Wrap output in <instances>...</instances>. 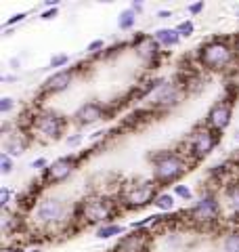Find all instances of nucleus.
Returning a JSON list of instances; mask_svg holds the SVG:
<instances>
[{
	"instance_id": "1",
	"label": "nucleus",
	"mask_w": 239,
	"mask_h": 252,
	"mask_svg": "<svg viewBox=\"0 0 239 252\" xmlns=\"http://www.w3.org/2000/svg\"><path fill=\"white\" fill-rule=\"evenodd\" d=\"M120 206L118 198H111L107 193H94L84 198L82 202L76 204L74 212H71V220L76 223H84V225H105V223H114V219L118 215Z\"/></svg>"
},
{
	"instance_id": "2",
	"label": "nucleus",
	"mask_w": 239,
	"mask_h": 252,
	"mask_svg": "<svg viewBox=\"0 0 239 252\" xmlns=\"http://www.w3.org/2000/svg\"><path fill=\"white\" fill-rule=\"evenodd\" d=\"M235 61L239 59L233 40H225V38H212L197 51V63L206 72H227L235 65Z\"/></svg>"
},
{
	"instance_id": "3",
	"label": "nucleus",
	"mask_w": 239,
	"mask_h": 252,
	"mask_svg": "<svg viewBox=\"0 0 239 252\" xmlns=\"http://www.w3.org/2000/svg\"><path fill=\"white\" fill-rule=\"evenodd\" d=\"M191 160L187 154L180 152H157L151 156V181L162 187V185H170L189 172L191 168Z\"/></svg>"
},
{
	"instance_id": "4",
	"label": "nucleus",
	"mask_w": 239,
	"mask_h": 252,
	"mask_svg": "<svg viewBox=\"0 0 239 252\" xmlns=\"http://www.w3.org/2000/svg\"><path fill=\"white\" fill-rule=\"evenodd\" d=\"M67 220H71L69 206L59 195L38 200L34 210H31V223L40 227V229H53L57 225H65Z\"/></svg>"
},
{
	"instance_id": "5",
	"label": "nucleus",
	"mask_w": 239,
	"mask_h": 252,
	"mask_svg": "<svg viewBox=\"0 0 239 252\" xmlns=\"http://www.w3.org/2000/svg\"><path fill=\"white\" fill-rule=\"evenodd\" d=\"M159 195V185L155 181H132L122 187V191L118 195V202L124 210H139L145 208L149 204H153Z\"/></svg>"
},
{
	"instance_id": "6",
	"label": "nucleus",
	"mask_w": 239,
	"mask_h": 252,
	"mask_svg": "<svg viewBox=\"0 0 239 252\" xmlns=\"http://www.w3.org/2000/svg\"><path fill=\"white\" fill-rule=\"evenodd\" d=\"M185 215L189 217V223L191 225H197V227H210V225H216L222 220V204L220 198L216 195V191H202V195L195 200V204L191 206Z\"/></svg>"
},
{
	"instance_id": "7",
	"label": "nucleus",
	"mask_w": 239,
	"mask_h": 252,
	"mask_svg": "<svg viewBox=\"0 0 239 252\" xmlns=\"http://www.w3.org/2000/svg\"><path fill=\"white\" fill-rule=\"evenodd\" d=\"M67 118L55 109H42L30 120V132L42 141H59L65 132Z\"/></svg>"
},
{
	"instance_id": "8",
	"label": "nucleus",
	"mask_w": 239,
	"mask_h": 252,
	"mask_svg": "<svg viewBox=\"0 0 239 252\" xmlns=\"http://www.w3.org/2000/svg\"><path fill=\"white\" fill-rule=\"evenodd\" d=\"M187 93V86L180 80H164L147 97V107L151 112H168L177 107Z\"/></svg>"
},
{
	"instance_id": "9",
	"label": "nucleus",
	"mask_w": 239,
	"mask_h": 252,
	"mask_svg": "<svg viewBox=\"0 0 239 252\" xmlns=\"http://www.w3.org/2000/svg\"><path fill=\"white\" fill-rule=\"evenodd\" d=\"M220 141V132H214L208 126H199L187 139V158L191 160V164L202 162L204 158H208L214 147L218 145Z\"/></svg>"
},
{
	"instance_id": "10",
	"label": "nucleus",
	"mask_w": 239,
	"mask_h": 252,
	"mask_svg": "<svg viewBox=\"0 0 239 252\" xmlns=\"http://www.w3.org/2000/svg\"><path fill=\"white\" fill-rule=\"evenodd\" d=\"M80 160H82V156H61L57 160H53L49 164V168L42 172V179H40V183L42 187H49V185H57V183H63V181H67L71 175L76 172Z\"/></svg>"
},
{
	"instance_id": "11",
	"label": "nucleus",
	"mask_w": 239,
	"mask_h": 252,
	"mask_svg": "<svg viewBox=\"0 0 239 252\" xmlns=\"http://www.w3.org/2000/svg\"><path fill=\"white\" fill-rule=\"evenodd\" d=\"M231 120H233V101L220 99L210 107L204 126H208V128H212L214 132H222L231 126Z\"/></svg>"
},
{
	"instance_id": "12",
	"label": "nucleus",
	"mask_w": 239,
	"mask_h": 252,
	"mask_svg": "<svg viewBox=\"0 0 239 252\" xmlns=\"http://www.w3.org/2000/svg\"><path fill=\"white\" fill-rule=\"evenodd\" d=\"M151 233L149 229H132L130 233L122 235L111 252H149Z\"/></svg>"
},
{
	"instance_id": "13",
	"label": "nucleus",
	"mask_w": 239,
	"mask_h": 252,
	"mask_svg": "<svg viewBox=\"0 0 239 252\" xmlns=\"http://www.w3.org/2000/svg\"><path fill=\"white\" fill-rule=\"evenodd\" d=\"M132 46H134V51H137L139 57L145 61L147 67H155L159 63V57H162V46L155 42L153 36H147V34L134 36Z\"/></svg>"
},
{
	"instance_id": "14",
	"label": "nucleus",
	"mask_w": 239,
	"mask_h": 252,
	"mask_svg": "<svg viewBox=\"0 0 239 252\" xmlns=\"http://www.w3.org/2000/svg\"><path fill=\"white\" fill-rule=\"evenodd\" d=\"M107 118V107L103 103H97V101H89V103L80 105L74 116H71V122L80 128H84V126H92L94 122L99 120H105Z\"/></svg>"
},
{
	"instance_id": "15",
	"label": "nucleus",
	"mask_w": 239,
	"mask_h": 252,
	"mask_svg": "<svg viewBox=\"0 0 239 252\" xmlns=\"http://www.w3.org/2000/svg\"><path fill=\"white\" fill-rule=\"evenodd\" d=\"M76 78V69H59V72H55L53 76H49L42 84V93L46 94H57V93H63L67 91L71 82H74Z\"/></svg>"
},
{
	"instance_id": "16",
	"label": "nucleus",
	"mask_w": 239,
	"mask_h": 252,
	"mask_svg": "<svg viewBox=\"0 0 239 252\" xmlns=\"http://www.w3.org/2000/svg\"><path fill=\"white\" fill-rule=\"evenodd\" d=\"M28 145H30V137L26 135V132H17V130H13L11 135H6L4 141H2L4 154H9L11 158L21 156L28 149Z\"/></svg>"
},
{
	"instance_id": "17",
	"label": "nucleus",
	"mask_w": 239,
	"mask_h": 252,
	"mask_svg": "<svg viewBox=\"0 0 239 252\" xmlns=\"http://www.w3.org/2000/svg\"><path fill=\"white\" fill-rule=\"evenodd\" d=\"M222 202L231 210V215L239 219V177L222 185Z\"/></svg>"
},
{
	"instance_id": "18",
	"label": "nucleus",
	"mask_w": 239,
	"mask_h": 252,
	"mask_svg": "<svg viewBox=\"0 0 239 252\" xmlns=\"http://www.w3.org/2000/svg\"><path fill=\"white\" fill-rule=\"evenodd\" d=\"M153 38L162 49H170V46H177L180 42V34L177 28H159L153 32Z\"/></svg>"
},
{
	"instance_id": "19",
	"label": "nucleus",
	"mask_w": 239,
	"mask_h": 252,
	"mask_svg": "<svg viewBox=\"0 0 239 252\" xmlns=\"http://www.w3.org/2000/svg\"><path fill=\"white\" fill-rule=\"evenodd\" d=\"M218 252H239V229L222 233V238L218 240Z\"/></svg>"
},
{
	"instance_id": "20",
	"label": "nucleus",
	"mask_w": 239,
	"mask_h": 252,
	"mask_svg": "<svg viewBox=\"0 0 239 252\" xmlns=\"http://www.w3.org/2000/svg\"><path fill=\"white\" fill-rule=\"evenodd\" d=\"M126 231V227L124 225H120V223H105V225H101L97 227V238L99 240H111V238H116V235H124Z\"/></svg>"
},
{
	"instance_id": "21",
	"label": "nucleus",
	"mask_w": 239,
	"mask_h": 252,
	"mask_svg": "<svg viewBox=\"0 0 239 252\" xmlns=\"http://www.w3.org/2000/svg\"><path fill=\"white\" fill-rule=\"evenodd\" d=\"M134 26H137V13H134L130 6H128V9H124V11H120V15H118V28L122 32H128Z\"/></svg>"
},
{
	"instance_id": "22",
	"label": "nucleus",
	"mask_w": 239,
	"mask_h": 252,
	"mask_svg": "<svg viewBox=\"0 0 239 252\" xmlns=\"http://www.w3.org/2000/svg\"><path fill=\"white\" fill-rule=\"evenodd\" d=\"M174 202H177L174 193H170V191H159V195H157L155 202H153V206L159 212H170V210H174Z\"/></svg>"
},
{
	"instance_id": "23",
	"label": "nucleus",
	"mask_w": 239,
	"mask_h": 252,
	"mask_svg": "<svg viewBox=\"0 0 239 252\" xmlns=\"http://www.w3.org/2000/svg\"><path fill=\"white\" fill-rule=\"evenodd\" d=\"M172 193H174V198H180L182 202H191V200H193V189H191L189 185H174Z\"/></svg>"
},
{
	"instance_id": "24",
	"label": "nucleus",
	"mask_w": 239,
	"mask_h": 252,
	"mask_svg": "<svg viewBox=\"0 0 239 252\" xmlns=\"http://www.w3.org/2000/svg\"><path fill=\"white\" fill-rule=\"evenodd\" d=\"M177 32L180 34V38H191L195 34V23L191 21V19H185V21H180L179 26H177Z\"/></svg>"
},
{
	"instance_id": "25",
	"label": "nucleus",
	"mask_w": 239,
	"mask_h": 252,
	"mask_svg": "<svg viewBox=\"0 0 239 252\" xmlns=\"http://www.w3.org/2000/svg\"><path fill=\"white\" fill-rule=\"evenodd\" d=\"M13 168H15V158H11L9 154L2 152V156H0V170H2V175L9 177L13 172Z\"/></svg>"
},
{
	"instance_id": "26",
	"label": "nucleus",
	"mask_w": 239,
	"mask_h": 252,
	"mask_svg": "<svg viewBox=\"0 0 239 252\" xmlns=\"http://www.w3.org/2000/svg\"><path fill=\"white\" fill-rule=\"evenodd\" d=\"M67 63H69V55H65V53H57V55H53L51 57V67L57 69V72L61 67H65Z\"/></svg>"
},
{
	"instance_id": "27",
	"label": "nucleus",
	"mask_w": 239,
	"mask_h": 252,
	"mask_svg": "<svg viewBox=\"0 0 239 252\" xmlns=\"http://www.w3.org/2000/svg\"><path fill=\"white\" fill-rule=\"evenodd\" d=\"M28 15H30L28 11H21V13H15V15H11V17L4 21V28H6V30H11L13 26H17V23L26 21V19H28Z\"/></svg>"
},
{
	"instance_id": "28",
	"label": "nucleus",
	"mask_w": 239,
	"mask_h": 252,
	"mask_svg": "<svg viewBox=\"0 0 239 252\" xmlns=\"http://www.w3.org/2000/svg\"><path fill=\"white\" fill-rule=\"evenodd\" d=\"M11 198H13V191H11L9 187H2V189H0V206L6 208V206L11 204Z\"/></svg>"
},
{
	"instance_id": "29",
	"label": "nucleus",
	"mask_w": 239,
	"mask_h": 252,
	"mask_svg": "<svg viewBox=\"0 0 239 252\" xmlns=\"http://www.w3.org/2000/svg\"><path fill=\"white\" fill-rule=\"evenodd\" d=\"M13 109H15V101L11 97H2V99H0V112H2V114H11Z\"/></svg>"
},
{
	"instance_id": "30",
	"label": "nucleus",
	"mask_w": 239,
	"mask_h": 252,
	"mask_svg": "<svg viewBox=\"0 0 239 252\" xmlns=\"http://www.w3.org/2000/svg\"><path fill=\"white\" fill-rule=\"evenodd\" d=\"M82 141H84V135H80V132H76V135H69V137H65V143H67V147H78V145H82Z\"/></svg>"
},
{
	"instance_id": "31",
	"label": "nucleus",
	"mask_w": 239,
	"mask_h": 252,
	"mask_svg": "<svg viewBox=\"0 0 239 252\" xmlns=\"http://www.w3.org/2000/svg\"><path fill=\"white\" fill-rule=\"evenodd\" d=\"M103 49H105V42H103V40H92L89 46H86V53L94 55V53H99V51H103Z\"/></svg>"
},
{
	"instance_id": "32",
	"label": "nucleus",
	"mask_w": 239,
	"mask_h": 252,
	"mask_svg": "<svg viewBox=\"0 0 239 252\" xmlns=\"http://www.w3.org/2000/svg\"><path fill=\"white\" fill-rule=\"evenodd\" d=\"M49 160H46V158H36V160L34 162H31V168H36V170H46V168H49Z\"/></svg>"
},
{
	"instance_id": "33",
	"label": "nucleus",
	"mask_w": 239,
	"mask_h": 252,
	"mask_svg": "<svg viewBox=\"0 0 239 252\" xmlns=\"http://www.w3.org/2000/svg\"><path fill=\"white\" fill-rule=\"evenodd\" d=\"M204 9H206V2H204V0H199V2L189 4V6H187V13H189V15H199Z\"/></svg>"
},
{
	"instance_id": "34",
	"label": "nucleus",
	"mask_w": 239,
	"mask_h": 252,
	"mask_svg": "<svg viewBox=\"0 0 239 252\" xmlns=\"http://www.w3.org/2000/svg\"><path fill=\"white\" fill-rule=\"evenodd\" d=\"M59 15V9H46L42 15H40V19L42 21H51V19H55Z\"/></svg>"
},
{
	"instance_id": "35",
	"label": "nucleus",
	"mask_w": 239,
	"mask_h": 252,
	"mask_svg": "<svg viewBox=\"0 0 239 252\" xmlns=\"http://www.w3.org/2000/svg\"><path fill=\"white\" fill-rule=\"evenodd\" d=\"M2 252H26V250H23L19 244H9V246L2 248Z\"/></svg>"
},
{
	"instance_id": "36",
	"label": "nucleus",
	"mask_w": 239,
	"mask_h": 252,
	"mask_svg": "<svg viewBox=\"0 0 239 252\" xmlns=\"http://www.w3.org/2000/svg\"><path fill=\"white\" fill-rule=\"evenodd\" d=\"M107 137V130H97V132H92V135L89 137L90 141H92V143H94V141H99V139H105Z\"/></svg>"
},
{
	"instance_id": "37",
	"label": "nucleus",
	"mask_w": 239,
	"mask_h": 252,
	"mask_svg": "<svg viewBox=\"0 0 239 252\" xmlns=\"http://www.w3.org/2000/svg\"><path fill=\"white\" fill-rule=\"evenodd\" d=\"M170 17H172V11H166V9L157 11V19H170Z\"/></svg>"
},
{
	"instance_id": "38",
	"label": "nucleus",
	"mask_w": 239,
	"mask_h": 252,
	"mask_svg": "<svg viewBox=\"0 0 239 252\" xmlns=\"http://www.w3.org/2000/svg\"><path fill=\"white\" fill-rule=\"evenodd\" d=\"M130 9H132L134 13H141V11H143V2H132Z\"/></svg>"
},
{
	"instance_id": "39",
	"label": "nucleus",
	"mask_w": 239,
	"mask_h": 252,
	"mask_svg": "<svg viewBox=\"0 0 239 252\" xmlns=\"http://www.w3.org/2000/svg\"><path fill=\"white\" fill-rule=\"evenodd\" d=\"M233 46H235V53H237V59H239V34L233 38Z\"/></svg>"
},
{
	"instance_id": "40",
	"label": "nucleus",
	"mask_w": 239,
	"mask_h": 252,
	"mask_svg": "<svg viewBox=\"0 0 239 252\" xmlns=\"http://www.w3.org/2000/svg\"><path fill=\"white\" fill-rule=\"evenodd\" d=\"M15 80H17V76H11V74L2 76V82H15Z\"/></svg>"
},
{
	"instance_id": "41",
	"label": "nucleus",
	"mask_w": 239,
	"mask_h": 252,
	"mask_svg": "<svg viewBox=\"0 0 239 252\" xmlns=\"http://www.w3.org/2000/svg\"><path fill=\"white\" fill-rule=\"evenodd\" d=\"M26 252H40V248H30V250H26Z\"/></svg>"
},
{
	"instance_id": "42",
	"label": "nucleus",
	"mask_w": 239,
	"mask_h": 252,
	"mask_svg": "<svg viewBox=\"0 0 239 252\" xmlns=\"http://www.w3.org/2000/svg\"><path fill=\"white\" fill-rule=\"evenodd\" d=\"M235 17L239 19V6H235Z\"/></svg>"
},
{
	"instance_id": "43",
	"label": "nucleus",
	"mask_w": 239,
	"mask_h": 252,
	"mask_svg": "<svg viewBox=\"0 0 239 252\" xmlns=\"http://www.w3.org/2000/svg\"><path fill=\"white\" fill-rule=\"evenodd\" d=\"M235 141H237V143H239V130H235Z\"/></svg>"
},
{
	"instance_id": "44",
	"label": "nucleus",
	"mask_w": 239,
	"mask_h": 252,
	"mask_svg": "<svg viewBox=\"0 0 239 252\" xmlns=\"http://www.w3.org/2000/svg\"><path fill=\"white\" fill-rule=\"evenodd\" d=\"M237 166H239V158H237Z\"/></svg>"
}]
</instances>
